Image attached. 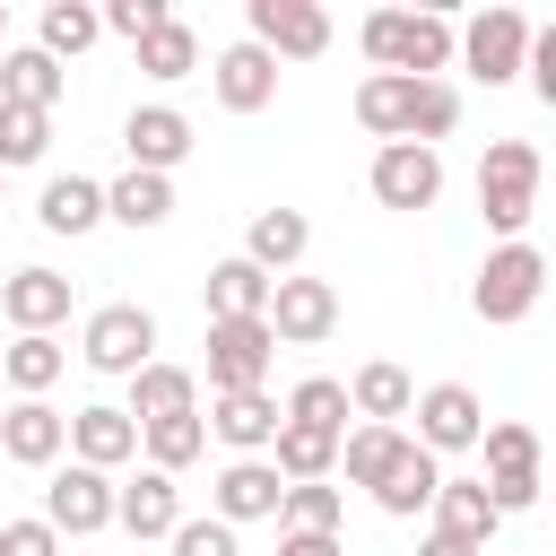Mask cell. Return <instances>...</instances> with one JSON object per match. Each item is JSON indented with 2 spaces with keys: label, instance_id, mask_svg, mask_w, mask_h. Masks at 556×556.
I'll list each match as a JSON object with an SVG mask.
<instances>
[{
  "label": "cell",
  "instance_id": "cell-1",
  "mask_svg": "<svg viewBox=\"0 0 556 556\" xmlns=\"http://www.w3.org/2000/svg\"><path fill=\"white\" fill-rule=\"evenodd\" d=\"M356 43H365V61L391 70V78H443V70L460 61V26H452L443 9H374V17L356 26Z\"/></svg>",
  "mask_w": 556,
  "mask_h": 556
},
{
  "label": "cell",
  "instance_id": "cell-2",
  "mask_svg": "<svg viewBox=\"0 0 556 556\" xmlns=\"http://www.w3.org/2000/svg\"><path fill=\"white\" fill-rule=\"evenodd\" d=\"M530 208H539V148L530 139H486V156H478V217H486V235L521 243Z\"/></svg>",
  "mask_w": 556,
  "mask_h": 556
},
{
  "label": "cell",
  "instance_id": "cell-3",
  "mask_svg": "<svg viewBox=\"0 0 556 556\" xmlns=\"http://www.w3.org/2000/svg\"><path fill=\"white\" fill-rule=\"evenodd\" d=\"M539 295H547V252L521 235V243H495L486 261H478V278H469V313L478 321H530L539 313Z\"/></svg>",
  "mask_w": 556,
  "mask_h": 556
},
{
  "label": "cell",
  "instance_id": "cell-4",
  "mask_svg": "<svg viewBox=\"0 0 556 556\" xmlns=\"http://www.w3.org/2000/svg\"><path fill=\"white\" fill-rule=\"evenodd\" d=\"M78 356L96 365V374H139V365H156V313L148 304H96L87 313V330H78Z\"/></svg>",
  "mask_w": 556,
  "mask_h": 556
},
{
  "label": "cell",
  "instance_id": "cell-5",
  "mask_svg": "<svg viewBox=\"0 0 556 556\" xmlns=\"http://www.w3.org/2000/svg\"><path fill=\"white\" fill-rule=\"evenodd\" d=\"M460 70H469L478 87H513V78L530 70V17H521V9H478V17L460 26Z\"/></svg>",
  "mask_w": 556,
  "mask_h": 556
},
{
  "label": "cell",
  "instance_id": "cell-6",
  "mask_svg": "<svg viewBox=\"0 0 556 556\" xmlns=\"http://www.w3.org/2000/svg\"><path fill=\"white\" fill-rule=\"evenodd\" d=\"M269 365H278V330L252 313V321H208V400L217 391H269Z\"/></svg>",
  "mask_w": 556,
  "mask_h": 556
},
{
  "label": "cell",
  "instance_id": "cell-7",
  "mask_svg": "<svg viewBox=\"0 0 556 556\" xmlns=\"http://www.w3.org/2000/svg\"><path fill=\"white\" fill-rule=\"evenodd\" d=\"M478 452H486V504L495 513H530L539 504V434L521 417H495L478 434Z\"/></svg>",
  "mask_w": 556,
  "mask_h": 556
},
{
  "label": "cell",
  "instance_id": "cell-8",
  "mask_svg": "<svg viewBox=\"0 0 556 556\" xmlns=\"http://www.w3.org/2000/svg\"><path fill=\"white\" fill-rule=\"evenodd\" d=\"M243 26L269 61H321L330 52V9L321 0H243Z\"/></svg>",
  "mask_w": 556,
  "mask_h": 556
},
{
  "label": "cell",
  "instance_id": "cell-9",
  "mask_svg": "<svg viewBox=\"0 0 556 556\" xmlns=\"http://www.w3.org/2000/svg\"><path fill=\"white\" fill-rule=\"evenodd\" d=\"M365 182H374L382 208H408V217H417V208L443 200V156L417 148V139H391V148H374V174H365Z\"/></svg>",
  "mask_w": 556,
  "mask_h": 556
},
{
  "label": "cell",
  "instance_id": "cell-10",
  "mask_svg": "<svg viewBox=\"0 0 556 556\" xmlns=\"http://www.w3.org/2000/svg\"><path fill=\"white\" fill-rule=\"evenodd\" d=\"M417 443L443 460V452H478V434H486V400L469 391V382H434V391H417Z\"/></svg>",
  "mask_w": 556,
  "mask_h": 556
},
{
  "label": "cell",
  "instance_id": "cell-11",
  "mask_svg": "<svg viewBox=\"0 0 556 556\" xmlns=\"http://www.w3.org/2000/svg\"><path fill=\"white\" fill-rule=\"evenodd\" d=\"M43 521H52L61 539H96V530H113V478L87 469V460L52 469V486H43Z\"/></svg>",
  "mask_w": 556,
  "mask_h": 556
},
{
  "label": "cell",
  "instance_id": "cell-12",
  "mask_svg": "<svg viewBox=\"0 0 556 556\" xmlns=\"http://www.w3.org/2000/svg\"><path fill=\"white\" fill-rule=\"evenodd\" d=\"M269 330H278V348H321L339 330V287L330 278H278L269 287Z\"/></svg>",
  "mask_w": 556,
  "mask_h": 556
},
{
  "label": "cell",
  "instance_id": "cell-13",
  "mask_svg": "<svg viewBox=\"0 0 556 556\" xmlns=\"http://www.w3.org/2000/svg\"><path fill=\"white\" fill-rule=\"evenodd\" d=\"M278 504H287L278 460H226V469L208 478V513H217L226 530H243V521H278Z\"/></svg>",
  "mask_w": 556,
  "mask_h": 556
},
{
  "label": "cell",
  "instance_id": "cell-14",
  "mask_svg": "<svg viewBox=\"0 0 556 556\" xmlns=\"http://www.w3.org/2000/svg\"><path fill=\"white\" fill-rule=\"evenodd\" d=\"M278 426H287V408H278L269 391H217V400H208V434H217L235 460H269Z\"/></svg>",
  "mask_w": 556,
  "mask_h": 556
},
{
  "label": "cell",
  "instance_id": "cell-15",
  "mask_svg": "<svg viewBox=\"0 0 556 556\" xmlns=\"http://www.w3.org/2000/svg\"><path fill=\"white\" fill-rule=\"evenodd\" d=\"M208 87H217L226 113H269V104H278V61L243 35V43H226V52L208 61Z\"/></svg>",
  "mask_w": 556,
  "mask_h": 556
},
{
  "label": "cell",
  "instance_id": "cell-16",
  "mask_svg": "<svg viewBox=\"0 0 556 556\" xmlns=\"http://www.w3.org/2000/svg\"><path fill=\"white\" fill-rule=\"evenodd\" d=\"M0 313H9L17 339H35V330L52 339V330L70 321V278H61V269H9V278H0Z\"/></svg>",
  "mask_w": 556,
  "mask_h": 556
},
{
  "label": "cell",
  "instance_id": "cell-17",
  "mask_svg": "<svg viewBox=\"0 0 556 556\" xmlns=\"http://www.w3.org/2000/svg\"><path fill=\"white\" fill-rule=\"evenodd\" d=\"M0 452H9L17 469H61L70 417H61L52 400H17V408H0Z\"/></svg>",
  "mask_w": 556,
  "mask_h": 556
},
{
  "label": "cell",
  "instance_id": "cell-18",
  "mask_svg": "<svg viewBox=\"0 0 556 556\" xmlns=\"http://www.w3.org/2000/svg\"><path fill=\"white\" fill-rule=\"evenodd\" d=\"M113 530H130V539H174V530H182V486H174L165 469L122 478V486H113Z\"/></svg>",
  "mask_w": 556,
  "mask_h": 556
},
{
  "label": "cell",
  "instance_id": "cell-19",
  "mask_svg": "<svg viewBox=\"0 0 556 556\" xmlns=\"http://www.w3.org/2000/svg\"><path fill=\"white\" fill-rule=\"evenodd\" d=\"M122 148H130L139 174H174V165L191 156V113H174V104H130Z\"/></svg>",
  "mask_w": 556,
  "mask_h": 556
},
{
  "label": "cell",
  "instance_id": "cell-20",
  "mask_svg": "<svg viewBox=\"0 0 556 556\" xmlns=\"http://www.w3.org/2000/svg\"><path fill=\"white\" fill-rule=\"evenodd\" d=\"M139 452V426H130V408H113V400H87V408H70V460H87V469H122Z\"/></svg>",
  "mask_w": 556,
  "mask_h": 556
},
{
  "label": "cell",
  "instance_id": "cell-21",
  "mask_svg": "<svg viewBox=\"0 0 556 556\" xmlns=\"http://www.w3.org/2000/svg\"><path fill=\"white\" fill-rule=\"evenodd\" d=\"M122 408H130V426H165V417H191V408H200V374L156 356V365H139V374H130V400H122Z\"/></svg>",
  "mask_w": 556,
  "mask_h": 556
},
{
  "label": "cell",
  "instance_id": "cell-22",
  "mask_svg": "<svg viewBox=\"0 0 556 556\" xmlns=\"http://www.w3.org/2000/svg\"><path fill=\"white\" fill-rule=\"evenodd\" d=\"M35 226L43 235H96L104 226V182H87V174H52L43 191H35Z\"/></svg>",
  "mask_w": 556,
  "mask_h": 556
},
{
  "label": "cell",
  "instance_id": "cell-23",
  "mask_svg": "<svg viewBox=\"0 0 556 556\" xmlns=\"http://www.w3.org/2000/svg\"><path fill=\"white\" fill-rule=\"evenodd\" d=\"M304 243H313V217H304V208H261V217L243 226V261L269 269V278H295Z\"/></svg>",
  "mask_w": 556,
  "mask_h": 556
},
{
  "label": "cell",
  "instance_id": "cell-24",
  "mask_svg": "<svg viewBox=\"0 0 556 556\" xmlns=\"http://www.w3.org/2000/svg\"><path fill=\"white\" fill-rule=\"evenodd\" d=\"M104 217L130 226V235H156V226L174 217V174H139V165L113 174V182H104Z\"/></svg>",
  "mask_w": 556,
  "mask_h": 556
},
{
  "label": "cell",
  "instance_id": "cell-25",
  "mask_svg": "<svg viewBox=\"0 0 556 556\" xmlns=\"http://www.w3.org/2000/svg\"><path fill=\"white\" fill-rule=\"evenodd\" d=\"M269 287H278L269 269H252L243 252H226V261L208 269V295H200V304H208V321H252V313L269 321Z\"/></svg>",
  "mask_w": 556,
  "mask_h": 556
},
{
  "label": "cell",
  "instance_id": "cell-26",
  "mask_svg": "<svg viewBox=\"0 0 556 556\" xmlns=\"http://www.w3.org/2000/svg\"><path fill=\"white\" fill-rule=\"evenodd\" d=\"M434 486H443V460H434V452L408 434V452L391 460V478L374 486V504H382L391 521H417V513H434Z\"/></svg>",
  "mask_w": 556,
  "mask_h": 556
},
{
  "label": "cell",
  "instance_id": "cell-27",
  "mask_svg": "<svg viewBox=\"0 0 556 556\" xmlns=\"http://www.w3.org/2000/svg\"><path fill=\"white\" fill-rule=\"evenodd\" d=\"M434 530L460 539V547H486V539L504 530V513L486 504V478H443V486H434Z\"/></svg>",
  "mask_w": 556,
  "mask_h": 556
},
{
  "label": "cell",
  "instance_id": "cell-28",
  "mask_svg": "<svg viewBox=\"0 0 556 556\" xmlns=\"http://www.w3.org/2000/svg\"><path fill=\"white\" fill-rule=\"evenodd\" d=\"M61 87H70V70H61L43 43L0 52V104H35V113H52V104H61Z\"/></svg>",
  "mask_w": 556,
  "mask_h": 556
},
{
  "label": "cell",
  "instance_id": "cell-29",
  "mask_svg": "<svg viewBox=\"0 0 556 556\" xmlns=\"http://www.w3.org/2000/svg\"><path fill=\"white\" fill-rule=\"evenodd\" d=\"M417 87L426 78H391V70H374L365 87H356V122L391 148V139H408V122H417Z\"/></svg>",
  "mask_w": 556,
  "mask_h": 556
},
{
  "label": "cell",
  "instance_id": "cell-30",
  "mask_svg": "<svg viewBox=\"0 0 556 556\" xmlns=\"http://www.w3.org/2000/svg\"><path fill=\"white\" fill-rule=\"evenodd\" d=\"M348 408H356L365 426H400V417L417 408V382H408L391 356H374V365H356V382H348Z\"/></svg>",
  "mask_w": 556,
  "mask_h": 556
},
{
  "label": "cell",
  "instance_id": "cell-31",
  "mask_svg": "<svg viewBox=\"0 0 556 556\" xmlns=\"http://www.w3.org/2000/svg\"><path fill=\"white\" fill-rule=\"evenodd\" d=\"M400 452H408V434H400V426H348V434H339V478L374 495V486L391 478V460H400Z\"/></svg>",
  "mask_w": 556,
  "mask_h": 556
},
{
  "label": "cell",
  "instance_id": "cell-32",
  "mask_svg": "<svg viewBox=\"0 0 556 556\" xmlns=\"http://www.w3.org/2000/svg\"><path fill=\"white\" fill-rule=\"evenodd\" d=\"M61 365H70V348H61V339H43V330H35V339H9V348H0V382H9L17 400H43V391L61 382Z\"/></svg>",
  "mask_w": 556,
  "mask_h": 556
},
{
  "label": "cell",
  "instance_id": "cell-33",
  "mask_svg": "<svg viewBox=\"0 0 556 556\" xmlns=\"http://www.w3.org/2000/svg\"><path fill=\"white\" fill-rule=\"evenodd\" d=\"M269 460H278V478H287V486H321V478H339V434H313V426H278Z\"/></svg>",
  "mask_w": 556,
  "mask_h": 556
},
{
  "label": "cell",
  "instance_id": "cell-34",
  "mask_svg": "<svg viewBox=\"0 0 556 556\" xmlns=\"http://www.w3.org/2000/svg\"><path fill=\"white\" fill-rule=\"evenodd\" d=\"M96 35H104V9H87V0H43V17H35V43L52 61H78Z\"/></svg>",
  "mask_w": 556,
  "mask_h": 556
},
{
  "label": "cell",
  "instance_id": "cell-35",
  "mask_svg": "<svg viewBox=\"0 0 556 556\" xmlns=\"http://www.w3.org/2000/svg\"><path fill=\"white\" fill-rule=\"evenodd\" d=\"M348 382L339 374H304L295 391H287V426H313V434H348Z\"/></svg>",
  "mask_w": 556,
  "mask_h": 556
},
{
  "label": "cell",
  "instance_id": "cell-36",
  "mask_svg": "<svg viewBox=\"0 0 556 556\" xmlns=\"http://www.w3.org/2000/svg\"><path fill=\"white\" fill-rule=\"evenodd\" d=\"M139 443H148V469H165V478H182L200 452H208V417L191 408V417H165V426H139Z\"/></svg>",
  "mask_w": 556,
  "mask_h": 556
},
{
  "label": "cell",
  "instance_id": "cell-37",
  "mask_svg": "<svg viewBox=\"0 0 556 556\" xmlns=\"http://www.w3.org/2000/svg\"><path fill=\"white\" fill-rule=\"evenodd\" d=\"M139 70H148L156 87H174V78H191V70H200V35H191L182 17H165V26H156V35L139 43Z\"/></svg>",
  "mask_w": 556,
  "mask_h": 556
},
{
  "label": "cell",
  "instance_id": "cell-38",
  "mask_svg": "<svg viewBox=\"0 0 556 556\" xmlns=\"http://www.w3.org/2000/svg\"><path fill=\"white\" fill-rule=\"evenodd\" d=\"M43 148H52V113H35V104H0V174L43 165Z\"/></svg>",
  "mask_w": 556,
  "mask_h": 556
},
{
  "label": "cell",
  "instance_id": "cell-39",
  "mask_svg": "<svg viewBox=\"0 0 556 556\" xmlns=\"http://www.w3.org/2000/svg\"><path fill=\"white\" fill-rule=\"evenodd\" d=\"M348 521V495L321 478V486H287V504H278V530H339Z\"/></svg>",
  "mask_w": 556,
  "mask_h": 556
},
{
  "label": "cell",
  "instance_id": "cell-40",
  "mask_svg": "<svg viewBox=\"0 0 556 556\" xmlns=\"http://www.w3.org/2000/svg\"><path fill=\"white\" fill-rule=\"evenodd\" d=\"M165 17H174L165 0H113V9H104V35H122V43L139 52V43H148V35L165 26Z\"/></svg>",
  "mask_w": 556,
  "mask_h": 556
},
{
  "label": "cell",
  "instance_id": "cell-41",
  "mask_svg": "<svg viewBox=\"0 0 556 556\" xmlns=\"http://www.w3.org/2000/svg\"><path fill=\"white\" fill-rule=\"evenodd\" d=\"M165 547H174V556H243V547H235V530H226L217 513H200V521H182V530H174Z\"/></svg>",
  "mask_w": 556,
  "mask_h": 556
},
{
  "label": "cell",
  "instance_id": "cell-42",
  "mask_svg": "<svg viewBox=\"0 0 556 556\" xmlns=\"http://www.w3.org/2000/svg\"><path fill=\"white\" fill-rule=\"evenodd\" d=\"M521 78H530V96L556 113V17H547V26H530V70H521Z\"/></svg>",
  "mask_w": 556,
  "mask_h": 556
},
{
  "label": "cell",
  "instance_id": "cell-43",
  "mask_svg": "<svg viewBox=\"0 0 556 556\" xmlns=\"http://www.w3.org/2000/svg\"><path fill=\"white\" fill-rule=\"evenodd\" d=\"M0 556H61V530L35 513V521H0Z\"/></svg>",
  "mask_w": 556,
  "mask_h": 556
},
{
  "label": "cell",
  "instance_id": "cell-44",
  "mask_svg": "<svg viewBox=\"0 0 556 556\" xmlns=\"http://www.w3.org/2000/svg\"><path fill=\"white\" fill-rule=\"evenodd\" d=\"M278 556H348L339 530H278Z\"/></svg>",
  "mask_w": 556,
  "mask_h": 556
},
{
  "label": "cell",
  "instance_id": "cell-45",
  "mask_svg": "<svg viewBox=\"0 0 556 556\" xmlns=\"http://www.w3.org/2000/svg\"><path fill=\"white\" fill-rule=\"evenodd\" d=\"M417 556H486V547H460V539H443V530H426V547Z\"/></svg>",
  "mask_w": 556,
  "mask_h": 556
},
{
  "label": "cell",
  "instance_id": "cell-46",
  "mask_svg": "<svg viewBox=\"0 0 556 556\" xmlns=\"http://www.w3.org/2000/svg\"><path fill=\"white\" fill-rule=\"evenodd\" d=\"M0 35H9V0H0Z\"/></svg>",
  "mask_w": 556,
  "mask_h": 556
},
{
  "label": "cell",
  "instance_id": "cell-47",
  "mask_svg": "<svg viewBox=\"0 0 556 556\" xmlns=\"http://www.w3.org/2000/svg\"><path fill=\"white\" fill-rule=\"evenodd\" d=\"M0 182H9V174H0Z\"/></svg>",
  "mask_w": 556,
  "mask_h": 556
}]
</instances>
